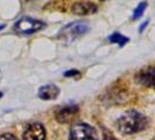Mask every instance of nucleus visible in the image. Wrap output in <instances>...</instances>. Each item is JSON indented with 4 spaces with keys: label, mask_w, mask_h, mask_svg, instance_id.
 <instances>
[{
    "label": "nucleus",
    "mask_w": 155,
    "mask_h": 140,
    "mask_svg": "<svg viewBox=\"0 0 155 140\" xmlns=\"http://www.w3.org/2000/svg\"><path fill=\"white\" fill-rule=\"evenodd\" d=\"M23 140H46V130L40 123L27 125L22 135Z\"/></svg>",
    "instance_id": "obj_6"
},
{
    "label": "nucleus",
    "mask_w": 155,
    "mask_h": 140,
    "mask_svg": "<svg viewBox=\"0 0 155 140\" xmlns=\"http://www.w3.org/2000/svg\"><path fill=\"white\" fill-rule=\"evenodd\" d=\"M137 82L143 86H155V67H148L141 69L135 75Z\"/></svg>",
    "instance_id": "obj_7"
},
{
    "label": "nucleus",
    "mask_w": 155,
    "mask_h": 140,
    "mask_svg": "<svg viewBox=\"0 0 155 140\" xmlns=\"http://www.w3.org/2000/svg\"><path fill=\"white\" fill-rule=\"evenodd\" d=\"M104 140H116V139H114L112 135H110V134H106V135H105V139H104Z\"/></svg>",
    "instance_id": "obj_15"
},
{
    "label": "nucleus",
    "mask_w": 155,
    "mask_h": 140,
    "mask_svg": "<svg viewBox=\"0 0 155 140\" xmlns=\"http://www.w3.org/2000/svg\"><path fill=\"white\" fill-rule=\"evenodd\" d=\"M87 31H89L87 22L75 21V22H70L69 25L64 26L57 38L62 40L63 42H72L78 38H81L82 35H84Z\"/></svg>",
    "instance_id": "obj_2"
},
{
    "label": "nucleus",
    "mask_w": 155,
    "mask_h": 140,
    "mask_svg": "<svg viewBox=\"0 0 155 140\" xmlns=\"http://www.w3.org/2000/svg\"><path fill=\"white\" fill-rule=\"evenodd\" d=\"M146 7H147V2H146V1L140 2L139 5H138V7L135 8V9H134V12H133V19H134V20L139 19L140 16L143 14V12H145Z\"/></svg>",
    "instance_id": "obj_11"
},
{
    "label": "nucleus",
    "mask_w": 155,
    "mask_h": 140,
    "mask_svg": "<svg viewBox=\"0 0 155 140\" xmlns=\"http://www.w3.org/2000/svg\"><path fill=\"white\" fill-rule=\"evenodd\" d=\"M1 97H2V92H0V98H1Z\"/></svg>",
    "instance_id": "obj_17"
},
{
    "label": "nucleus",
    "mask_w": 155,
    "mask_h": 140,
    "mask_svg": "<svg viewBox=\"0 0 155 140\" xmlns=\"http://www.w3.org/2000/svg\"><path fill=\"white\" fill-rule=\"evenodd\" d=\"M69 140H98V134L89 124L78 123L71 127Z\"/></svg>",
    "instance_id": "obj_4"
},
{
    "label": "nucleus",
    "mask_w": 155,
    "mask_h": 140,
    "mask_svg": "<svg viewBox=\"0 0 155 140\" xmlns=\"http://www.w3.org/2000/svg\"><path fill=\"white\" fill-rule=\"evenodd\" d=\"M109 41L111 42V43H117L119 47H124L125 45L130 41V39L126 38V36H124V35H121L120 33L116 32V33H113L112 35H110L109 36Z\"/></svg>",
    "instance_id": "obj_10"
},
{
    "label": "nucleus",
    "mask_w": 155,
    "mask_h": 140,
    "mask_svg": "<svg viewBox=\"0 0 155 140\" xmlns=\"http://www.w3.org/2000/svg\"><path fill=\"white\" fill-rule=\"evenodd\" d=\"M72 13L77 14V15H89L93 14L98 11V7L96 4L90 2V1H83V2H76L72 5L71 7Z\"/></svg>",
    "instance_id": "obj_8"
},
{
    "label": "nucleus",
    "mask_w": 155,
    "mask_h": 140,
    "mask_svg": "<svg viewBox=\"0 0 155 140\" xmlns=\"http://www.w3.org/2000/svg\"><path fill=\"white\" fill-rule=\"evenodd\" d=\"M38 95L43 101H53L58 97L60 89L54 84H47V85H42L40 88Z\"/></svg>",
    "instance_id": "obj_9"
},
{
    "label": "nucleus",
    "mask_w": 155,
    "mask_h": 140,
    "mask_svg": "<svg viewBox=\"0 0 155 140\" xmlns=\"http://www.w3.org/2000/svg\"><path fill=\"white\" fill-rule=\"evenodd\" d=\"M147 25H148V20H147V21H145V22H143L142 25H141V26H140L139 31H140V32H142V31H143V28H145V27H146Z\"/></svg>",
    "instance_id": "obj_14"
},
{
    "label": "nucleus",
    "mask_w": 155,
    "mask_h": 140,
    "mask_svg": "<svg viewBox=\"0 0 155 140\" xmlns=\"http://www.w3.org/2000/svg\"><path fill=\"white\" fill-rule=\"evenodd\" d=\"M148 125V119L138 111H127L117 120L118 130L124 134H134L145 130Z\"/></svg>",
    "instance_id": "obj_1"
},
{
    "label": "nucleus",
    "mask_w": 155,
    "mask_h": 140,
    "mask_svg": "<svg viewBox=\"0 0 155 140\" xmlns=\"http://www.w3.org/2000/svg\"><path fill=\"white\" fill-rule=\"evenodd\" d=\"M79 75H81V72L76 69H71L69 71H67V72H64V76L65 77H71V76L74 77V76H79Z\"/></svg>",
    "instance_id": "obj_12"
},
{
    "label": "nucleus",
    "mask_w": 155,
    "mask_h": 140,
    "mask_svg": "<svg viewBox=\"0 0 155 140\" xmlns=\"http://www.w3.org/2000/svg\"><path fill=\"white\" fill-rule=\"evenodd\" d=\"M0 140H18L13 135V134H9V133H5L2 135H0Z\"/></svg>",
    "instance_id": "obj_13"
},
{
    "label": "nucleus",
    "mask_w": 155,
    "mask_h": 140,
    "mask_svg": "<svg viewBox=\"0 0 155 140\" xmlns=\"http://www.w3.org/2000/svg\"><path fill=\"white\" fill-rule=\"evenodd\" d=\"M79 112L78 105H65L56 111L55 118L61 124H68L71 120H74Z\"/></svg>",
    "instance_id": "obj_5"
},
{
    "label": "nucleus",
    "mask_w": 155,
    "mask_h": 140,
    "mask_svg": "<svg viewBox=\"0 0 155 140\" xmlns=\"http://www.w3.org/2000/svg\"><path fill=\"white\" fill-rule=\"evenodd\" d=\"M45 26H46V23H43L40 20L25 16L14 23L13 29L21 35H31L36 32L41 31L42 28H45Z\"/></svg>",
    "instance_id": "obj_3"
},
{
    "label": "nucleus",
    "mask_w": 155,
    "mask_h": 140,
    "mask_svg": "<svg viewBox=\"0 0 155 140\" xmlns=\"http://www.w3.org/2000/svg\"><path fill=\"white\" fill-rule=\"evenodd\" d=\"M5 27H6V26H5V25H0V31H2V29H4V28H5Z\"/></svg>",
    "instance_id": "obj_16"
}]
</instances>
